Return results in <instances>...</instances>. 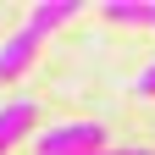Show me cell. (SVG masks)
Returning <instances> with one entry per match:
<instances>
[{
    "label": "cell",
    "instance_id": "6da1fadb",
    "mask_svg": "<svg viewBox=\"0 0 155 155\" xmlns=\"http://www.w3.org/2000/svg\"><path fill=\"white\" fill-rule=\"evenodd\" d=\"M33 150L39 155H100V150H111V139L100 122H55L33 139Z\"/></svg>",
    "mask_w": 155,
    "mask_h": 155
},
{
    "label": "cell",
    "instance_id": "7a4b0ae2",
    "mask_svg": "<svg viewBox=\"0 0 155 155\" xmlns=\"http://www.w3.org/2000/svg\"><path fill=\"white\" fill-rule=\"evenodd\" d=\"M33 122H39V100H28V94H17V100L0 105V155H6L11 144H22L33 133Z\"/></svg>",
    "mask_w": 155,
    "mask_h": 155
},
{
    "label": "cell",
    "instance_id": "3957f363",
    "mask_svg": "<svg viewBox=\"0 0 155 155\" xmlns=\"http://www.w3.org/2000/svg\"><path fill=\"white\" fill-rule=\"evenodd\" d=\"M33 50H39V33L33 28H17L6 45H0V83H17V72H28Z\"/></svg>",
    "mask_w": 155,
    "mask_h": 155
},
{
    "label": "cell",
    "instance_id": "277c9868",
    "mask_svg": "<svg viewBox=\"0 0 155 155\" xmlns=\"http://www.w3.org/2000/svg\"><path fill=\"white\" fill-rule=\"evenodd\" d=\"M78 11H83L78 0H39V6H33V17H28V28H33L39 39H45V33H55L61 22H72Z\"/></svg>",
    "mask_w": 155,
    "mask_h": 155
},
{
    "label": "cell",
    "instance_id": "5b68a950",
    "mask_svg": "<svg viewBox=\"0 0 155 155\" xmlns=\"http://www.w3.org/2000/svg\"><path fill=\"white\" fill-rule=\"evenodd\" d=\"M100 11L122 28H155V0H105Z\"/></svg>",
    "mask_w": 155,
    "mask_h": 155
},
{
    "label": "cell",
    "instance_id": "8992f818",
    "mask_svg": "<svg viewBox=\"0 0 155 155\" xmlns=\"http://www.w3.org/2000/svg\"><path fill=\"white\" fill-rule=\"evenodd\" d=\"M133 89H139V94H144V100H155V61H150V67H144L139 78H133Z\"/></svg>",
    "mask_w": 155,
    "mask_h": 155
},
{
    "label": "cell",
    "instance_id": "52a82bcc",
    "mask_svg": "<svg viewBox=\"0 0 155 155\" xmlns=\"http://www.w3.org/2000/svg\"><path fill=\"white\" fill-rule=\"evenodd\" d=\"M100 155H155L150 144H111V150H100Z\"/></svg>",
    "mask_w": 155,
    "mask_h": 155
}]
</instances>
